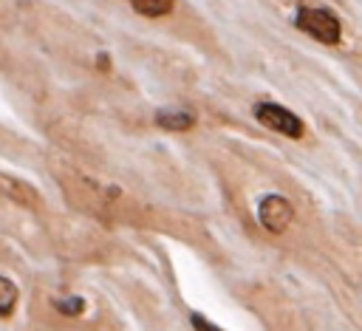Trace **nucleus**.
<instances>
[{
  "instance_id": "1",
  "label": "nucleus",
  "mask_w": 362,
  "mask_h": 331,
  "mask_svg": "<svg viewBox=\"0 0 362 331\" xmlns=\"http://www.w3.org/2000/svg\"><path fill=\"white\" fill-rule=\"evenodd\" d=\"M291 25L325 48L342 45V37H345V25L339 14L331 6L311 3V0H291Z\"/></svg>"
},
{
  "instance_id": "5",
  "label": "nucleus",
  "mask_w": 362,
  "mask_h": 331,
  "mask_svg": "<svg viewBox=\"0 0 362 331\" xmlns=\"http://www.w3.org/2000/svg\"><path fill=\"white\" fill-rule=\"evenodd\" d=\"M14 303H17V286L8 277H0V317L3 320L14 314Z\"/></svg>"
},
{
  "instance_id": "8",
  "label": "nucleus",
  "mask_w": 362,
  "mask_h": 331,
  "mask_svg": "<svg viewBox=\"0 0 362 331\" xmlns=\"http://www.w3.org/2000/svg\"><path fill=\"white\" fill-rule=\"evenodd\" d=\"M189 323H192V328H195V331H223V328H218L215 323H209V320H206L204 314H198V311H192V314H189Z\"/></svg>"
},
{
  "instance_id": "3",
  "label": "nucleus",
  "mask_w": 362,
  "mask_h": 331,
  "mask_svg": "<svg viewBox=\"0 0 362 331\" xmlns=\"http://www.w3.org/2000/svg\"><path fill=\"white\" fill-rule=\"evenodd\" d=\"M257 221L263 223V229L280 235V232H286V229L291 226V221H294V207H291V201H288L286 195L269 192V195H263V198L257 201Z\"/></svg>"
},
{
  "instance_id": "7",
  "label": "nucleus",
  "mask_w": 362,
  "mask_h": 331,
  "mask_svg": "<svg viewBox=\"0 0 362 331\" xmlns=\"http://www.w3.org/2000/svg\"><path fill=\"white\" fill-rule=\"evenodd\" d=\"M54 308L65 317H79L85 311V300L82 297H54Z\"/></svg>"
},
{
  "instance_id": "4",
  "label": "nucleus",
  "mask_w": 362,
  "mask_h": 331,
  "mask_svg": "<svg viewBox=\"0 0 362 331\" xmlns=\"http://www.w3.org/2000/svg\"><path fill=\"white\" fill-rule=\"evenodd\" d=\"M156 124L164 127V130L181 133V130H189L195 124V113L187 110V108H158L156 110Z\"/></svg>"
},
{
  "instance_id": "2",
  "label": "nucleus",
  "mask_w": 362,
  "mask_h": 331,
  "mask_svg": "<svg viewBox=\"0 0 362 331\" xmlns=\"http://www.w3.org/2000/svg\"><path fill=\"white\" fill-rule=\"evenodd\" d=\"M252 116L263 124V127H269V130H274V133H283V136H288V139H303V133H305V127H303V119L294 113V110H288V108H283V105H277V102H255V108H252Z\"/></svg>"
},
{
  "instance_id": "6",
  "label": "nucleus",
  "mask_w": 362,
  "mask_h": 331,
  "mask_svg": "<svg viewBox=\"0 0 362 331\" xmlns=\"http://www.w3.org/2000/svg\"><path fill=\"white\" fill-rule=\"evenodd\" d=\"M3 190H6L14 201H20V204H37V192H34L28 184H23L20 190H14V181H11L8 175H3Z\"/></svg>"
}]
</instances>
